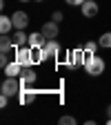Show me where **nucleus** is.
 Listing matches in <instances>:
<instances>
[{"label":"nucleus","instance_id":"1","mask_svg":"<svg viewBox=\"0 0 111 125\" xmlns=\"http://www.w3.org/2000/svg\"><path fill=\"white\" fill-rule=\"evenodd\" d=\"M85 72L89 74V76H100V74H104V69H107V62L100 58V56H96V54H89V58H87V62H85Z\"/></svg>","mask_w":111,"mask_h":125},{"label":"nucleus","instance_id":"2","mask_svg":"<svg viewBox=\"0 0 111 125\" xmlns=\"http://www.w3.org/2000/svg\"><path fill=\"white\" fill-rule=\"evenodd\" d=\"M2 94H7V96H18L20 89H22V83H20V76H7L2 81Z\"/></svg>","mask_w":111,"mask_h":125},{"label":"nucleus","instance_id":"3","mask_svg":"<svg viewBox=\"0 0 111 125\" xmlns=\"http://www.w3.org/2000/svg\"><path fill=\"white\" fill-rule=\"evenodd\" d=\"M13 58L20 62L22 67H29V65H34V49L27 45V47H16L13 49Z\"/></svg>","mask_w":111,"mask_h":125},{"label":"nucleus","instance_id":"4","mask_svg":"<svg viewBox=\"0 0 111 125\" xmlns=\"http://www.w3.org/2000/svg\"><path fill=\"white\" fill-rule=\"evenodd\" d=\"M58 54H60V42H58L56 38L47 40L44 47H42V58H44V60H47V58H56Z\"/></svg>","mask_w":111,"mask_h":125},{"label":"nucleus","instance_id":"5","mask_svg":"<svg viewBox=\"0 0 111 125\" xmlns=\"http://www.w3.org/2000/svg\"><path fill=\"white\" fill-rule=\"evenodd\" d=\"M36 81H38V74H36L34 65L25 67V69H22V74H20V83H22V87H31Z\"/></svg>","mask_w":111,"mask_h":125},{"label":"nucleus","instance_id":"6","mask_svg":"<svg viewBox=\"0 0 111 125\" xmlns=\"http://www.w3.org/2000/svg\"><path fill=\"white\" fill-rule=\"evenodd\" d=\"M40 31H42V36H44L47 40H51V38H58L60 27H58V22H56V20H49V22H44V25L40 27Z\"/></svg>","mask_w":111,"mask_h":125},{"label":"nucleus","instance_id":"7","mask_svg":"<svg viewBox=\"0 0 111 125\" xmlns=\"http://www.w3.org/2000/svg\"><path fill=\"white\" fill-rule=\"evenodd\" d=\"M80 11H82L85 18H96L98 16V2L96 0H85V5L80 7Z\"/></svg>","mask_w":111,"mask_h":125},{"label":"nucleus","instance_id":"8","mask_svg":"<svg viewBox=\"0 0 111 125\" xmlns=\"http://www.w3.org/2000/svg\"><path fill=\"white\" fill-rule=\"evenodd\" d=\"M11 20H13V29H25V27L29 25V16H27L25 11H13Z\"/></svg>","mask_w":111,"mask_h":125},{"label":"nucleus","instance_id":"9","mask_svg":"<svg viewBox=\"0 0 111 125\" xmlns=\"http://www.w3.org/2000/svg\"><path fill=\"white\" fill-rule=\"evenodd\" d=\"M44 42H47V38L42 36V31H34V34H29V47L31 49H40V47H44Z\"/></svg>","mask_w":111,"mask_h":125},{"label":"nucleus","instance_id":"10","mask_svg":"<svg viewBox=\"0 0 111 125\" xmlns=\"http://www.w3.org/2000/svg\"><path fill=\"white\" fill-rule=\"evenodd\" d=\"M18 101H20V105H31V103L36 101V92L31 89V87H22L20 94H18Z\"/></svg>","mask_w":111,"mask_h":125},{"label":"nucleus","instance_id":"11","mask_svg":"<svg viewBox=\"0 0 111 125\" xmlns=\"http://www.w3.org/2000/svg\"><path fill=\"white\" fill-rule=\"evenodd\" d=\"M22 69H25V67H22V65H20V62L16 60V58H13V60L9 62V65L5 67V74H7V76H20V74H22Z\"/></svg>","mask_w":111,"mask_h":125},{"label":"nucleus","instance_id":"12","mask_svg":"<svg viewBox=\"0 0 111 125\" xmlns=\"http://www.w3.org/2000/svg\"><path fill=\"white\" fill-rule=\"evenodd\" d=\"M11 49H16L13 38H9L7 34H2V38H0V54H9Z\"/></svg>","mask_w":111,"mask_h":125},{"label":"nucleus","instance_id":"13","mask_svg":"<svg viewBox=\"0 0 111 125\" xmlns=\"http://www.w3.org/2000/svg\"><path fill=\"white\" fill-rule=\"evenodd\" d=\"M27 42H29V36L25 34V29H16L13 31V45L16 47H25Z\"/></svg>","mask_w":111,"mask_h":125},{"label":"nucleus","instance_id":"14","mask_svg":"<svg viewBox=\"0 0 111 125\" xmlns=\"http://www.w3.org/2000/svg\"><path fill=\"white\" fill-rule=\"evenodd\" d=\"M11 29H13L11 16H0V34H9Z\"/></svg>","mask_w":111,"mask_h":125},{"label":"nucleus","instance_id":"15","mask_svg":"<svg viewBox=\"0 0 111 125\" xmlns=\"http://www.w3.org/2000/svg\"><path fill=\"white\" fill-rule=\"evenodd\" d=\"M98 45L102 47V49H111V31H107V34H102L98 38Z\"/></svg>","mask_w":111,"mask_h":125},{"label":"nucleus","instance_id":"16","mask_svg":"<svg viewBox=\"0 0 111 125\" xmlns=\"http://www.w3.org/2000/svg\"><path fill=\"white\" fill-rule=\"evenodd\" d=\"M98 47H100V45H98L96 40H89V42H85V47H82V49H85L87 54H96V52H98Z\"/></svg>","mask_w":111,"mask_h":125},{"label":"nucleus","instance_id":"17","mask_svg":"<svg viewBox=\"0 0 111 125\" xmlns=\"http://www.w3.org/2000/svg\"><path fill=\"white\" fill-rule=\"evenodd\" d=\"M76 123H78V121H76L73 116H69V114H67V116H60V125H76Z\"/></svg>","mask_w":111,"mask_h":125},{"label":"nucleus","instance_id":"18","mask_svg":"<svg viewBox=\"0 0 111 125\" xmlns=\"http://www.w3.org/2000/svg\"><path fill=\"white\" fill-rule=\"evenodd\" d=\"M9 98L11 96H7V94H0V107H7L9 105Z\"/></svg>","mask_w":111,"mask_h":125},{"label":"nucleus","instance_id":"19","mask_svg":"<svg viewBox=\"0 0 111 125\" xmlns=\"http://www.w3.org/2000/svg\"><path fill=\"white\" fill-rule=\"evenodd\" d=\"M67 5H71V7H82L85 5V0H65Z\"/></svg>","mask_w":111,"mask_h":125},{"label":"nucleus","instance_id":"20","mask_svg":"<svg viewBox=\"0 0 111 125\" xmlns=\"http://www.w3.org/2000/svg\"><path fill=\"white\" fill-rule=\"evenodd\" d=\"M7 65H9V58H7V54H0V67L5 69Z\"/></svg>","mask_w":111,"mask_h":125},{"label":"nucleus","instance_id":"21","mask_svg":"<svg viewBox=\"0 0 111 125\" xmlns=\"http://www.w3.org/2000/svg\"><path fill=\"white\" fill-rule=\"evenodd\" d=\"M62 18H65V16H62V11H53V13H51V20H56V22H60Z\"/></svg>","mask_w":111,"mask_h":125},{"label":"nucleus","instance_id":"22","mask_svg":"<svg viewBox=\"0 0 111 125\" xmlns=\"http://www.w3.org/2000/svg\"><path fill=\"white\" fill-rule=\"evenodd\" d=\"M107 116H109V118H111V103H109V105H107Z\"/></svg>","mask_w":111,"mask_h":125},{"label":"nucleus","instance_id":"23","mask_svg":"<svg viewBox=\"0 0 111 125\" xmlns=\"http://www.w3.org/2000/svg\"><path fill=\"white\" fill-rule=\"evenodd\" d=\"M20 2H31V0H20Z\"/></svg>","mask_w":111,"mask_h":125},{"label":"nucleus","instance_id":"24","mask_svg":"<svg viewBox=\"0 0 111 125\" xmlns=\"http://www.w3.org/2000/svg\"><path fill=\"white\" fill-rule=\"evenodd\" d=\"M36 2H44V0H36Z\"/></svg>","mask_w":111,"mask_h":125}]
</instances>
